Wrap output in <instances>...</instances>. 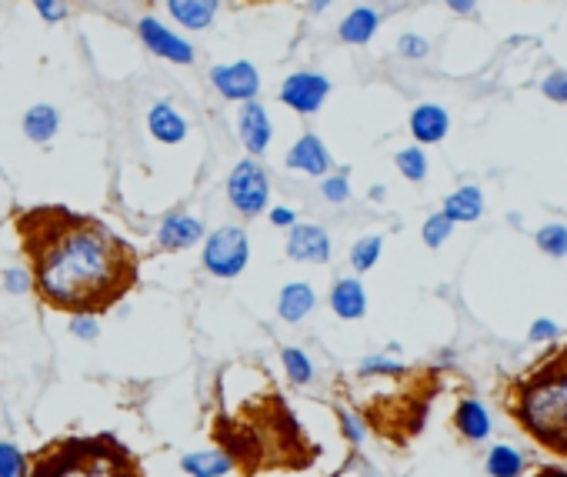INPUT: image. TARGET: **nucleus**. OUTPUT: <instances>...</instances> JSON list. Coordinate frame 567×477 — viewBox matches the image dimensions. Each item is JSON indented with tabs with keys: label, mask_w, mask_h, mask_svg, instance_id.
Listing matches in <instances>:
<instances>
[{
	"label": "nucleus",
	"mask_w": 567,
	"mask_h": 477,
	"mask_svg": "<svg viewBox=\"0 0 567 477\" xmlns=\"http://www.w3.org/2000/svg\"><path fill=\"white\" fill-rule=\"evenodd\" d=\"M37 301L61 314H107L141 284V254L104 221L61 204L14 217Z\"/></svg>",
	"instance_id": "obj_1"
},
{
	"label": "nucleus",
	"mask_w": 567,
	"mask_h": 477,
	"mask_svg": "<svg viewBox=\"0 0 567 477\" xmlns=\"http://www.w3.org/2000/svg\"><path fill=\"white\" fill-rule=\"evenodd\" d=\"M211 437L241 477H257L261 471H307L321 454L274 387L251 397L234 414L217 411Z\"/></svg>",
	"instance_id": "obj_2"
},
{
	"label": "nucleus",
	"mask_w": 567,
	"mask_h": 477,
	"mask_svg": "<svg viewBox=\"0 0 567 477\" xmlns=\"http://www.w3.org/2000/svg\"><path fill=\"white\" fill-rule=\"evenodd\" d=\"M24 477H147L114 434H67L27 454Z\"/></svg>",
	"instance_id": "obj_3"
},
{
	"label": "nucleus",
	"mask_w": 567,
	"mask_h": 477,
	"mask_svg": "<svg viewBox=\"0 0 567 477\" xmlns=\"http://www.w3.org/2000/svg\"><path fill=\"white\" fill-rule=\"evenodd\" d=\"M507 411L537 444L567 457V351L517 381L507 394Z\"/></svg>",
	"instance_id": "obj_4"
},
{
	"label": "nucleus",
	"mask_w": 567,
	"mask_h": 477,
	"mask_svg": "<svg viewBox=\"0 0 567 477\" xmlns=\"http://www.w3.org/2000/svg\"><path fill=\"white\" fill-rule=\"evenodd\" d=\"M247 261H251V241H247L244 227L224 224V227H217L214 234L204 237V267H207V274L231 281V277L244 274Z\"/></svg>",
	"instance_id": "obj_5"
},
{
	"label": "nucleus",
	"mask_w": 567,
	"mask_h": 477,
	"mask_svg": "<svg viewBox=\"0 0 567 477\" xmlns=\"http://www.w3.org/2000/svg\"><path fill=\"white\" fill-rule=\"evenodd\" d=\"M227 201L244 217L264 214L271 201V177L264 167L257 161H237L234 171L227 174Z\"/></svg>",
	"instance_id": "obj_6"
},
{
	"label": "nucleus",
	"mask_w": 567,
	"mask_h": 477,
	"mask_svg": "<svg viewBox=\"0 0 567 477\" xmlns=\"http://www.w3.org/2000/svg\"><path fill=\"white\" fill-rule=\"evenodd\" d=\"M327 94H331V81L317 71H297L281 84V104L304 117L321 111Z\"/></svg>",
	"instance_id": "obj_7"
},
{
	"label": "nucleus",
	"mask_w": 567,
	"mask_h": 477,
	"mask_svg": "<svg viewBox=\"0 0 567 477\" xmlns=\"http://www.w3.org/2000/svg\"><path fill=\"white\" fill-rule=\"evenodd\" d=\"M137 37H141V44L151 51L154 57H161V61H171V64H194V47L184 41L181 34H174L171 27H164L161 21H154V17H141L137 21Z\"/></svg>",
	"instance_id": "obj_8"
},
{
	"label": "nucleus",
	"mask_w": 567,
	"mask_h": 477,
	"mask_svg": "<svg viewBox=\"0 0 567 477\" xmlns=\"http://www.w3.org/2000/svg\"><path fill=\"white\" fill-rule=\"evenodd\" d=\"M211 84L217 87V94L227 97V101H257V91H261V74L251 61H234V64H217L211 67Z\"/></svg>",
	"instance_id": "obj_9"
},
{
	"label": "nucleus",
	"mask_w": 567,
	"mask_h": 477,
	"mask_svg": "<svg viewBox=\"0 0 567 477\" xmlns=\"http://www.w3.org/2000/svg\"><path fill=\"white\" fill-rule=\"evenodd\" d=\"M287 244L284 251L291 261H301V264H327L331 261V237H327L324 227L317 224H294L287 227Z\"/></svg>",
	"instance_id": "obj_10"
},
{
	"label": "nucleus",
	"mask_w": 567,
	"mask_h": 477,
	"mask_svg": "<svg viewBox=\"0 0 567 477\" xmlns=\"http://www.w3.org/2000/svg\"><path fill=\"white\" fill-rule=\"evenodd\" d=\"M237 134H241V144L254 157L264 154L267 147H271L274 124H271V117H267L264 104H257V101H244L241 104V111H237Z\"/></svg>",
	"instance_id": "obj_11"
},
{
	"label": "nucleus",
	"mask_w": 567,
	"mask_h": 477,
	"mask_svg": "<svg viewBox=\"0 0 567 477\" xmlns=\"http://www.w3.org/2000/svg\"><path fill=\"white\" fill-rule=\"evenodd\" d=\"M331 151L324 147V141L317 134H304L297 137L291 144V151L284 154V167L291 171H301V174H311V177H327L331 171Z\"/></svg>",
	"instance_id": "obj_12"
},
{
	"label": "nucleus",
	"mask_w": 567,
	"mask_h": 477,
	"mask_svg": "<svg viewBox=\"0 0 567 477\" xmlns=\"http://www.w3.org/2000/svg\"><path fill=\"white\" fill-rule=\"evenodd\" d=\"M204 237L207 234H204V221H201V217L177 211V214H167L164 217L161 231H157V244H161L164 251H187V247L201 244Z\"/></svg>",
	"instance_id": "obj_13"
},
{
	"label": "nucleus",
	"mask_w": 567,
	"mask_h": 477,
	"mask_svg": "<svg viewBox=\"0 0 567 477\" xmlns=\"http://www.w3.org/2000/svg\"><path fill=\"white\" fill-rule=\"evenodd\" d=\"M451 131V117L441 104H417L411 111V134L417 144H441Z\"/></svg>",
	"instance_id": "obj_14"
},
{
	"label": "nucleus",
	"mask_w": 567,
	"mask_h": 477,
	"mask_svg": "<svg viewBox=\"0 0 567 477\" xmlns=\"http://www.w3.org/2000/svg\"><path fill=\"white\" fill-rule=\"evenodd\" d=\"M331 311L341 317V321H357V317L367 314V294L357 277H341V281L331 287Z\"/></svg>",
	"instance_id": "obj_15"
},
{
	"label": "nucleus",
	"mask_w": 567,
	"mask_h": 477,
	"mask_svg": "<svg viewBox=\"0 0 567 477\" xmlns=\"http://www.w3.org/2000/svg\"><path fill=\"white\" fill-rule=\"evenodd\" d=\"M147 131L161 144H181L187 137V121L167 101H157L151 111H147Z\"/></svg>",
	"instance_id": "obj_16"
},
{
	"label": "nucleus",
	"mask_w": 567,
	"mask_h": 477,
	"mask_svg": "<svg viewBox=\"0 0 567 477\" xmlns=\"http://www.w3.org/2000/svg\"><path fill=\"white\" fill-rule=\"evenodd\" d=\"M314 304H317L314 287L304 281H291V284H284L281 297H277V314H281V321L297 324L314 311Z\"/></svg>",
	"instance_id": "obj_17"
},
{
	"label": "nucleus",
	"mask_w": 567,
	"mask_h": 477,
	"mask_svg": "<svg viewBox=\"0 0 567 477\" xmlns=\"http://www.w3.org/2000/svg\"><path fill=\"white\" fill-rule=\"evenodd\" d=\"M441 214L447 217V221H454V224H474V221H481V214H484V194H481V187H474V184L457 187V191L444 201V211H441Z\"/></svg>",
	"instance_id": "obj_18"
},
{
	"label": "nucleus",
	"mask_w": 567,
	"mask_h": 477,
	"mask_svg": "<svg viewBox=\"0 0 567 477\" xmlns=\"http://www.w3.org/2000/svg\"><path fill=\"white\" fill-rule=\"evenodd\" d=\"M217 7H221V0H167V11L174 21L191 31H207L217 17Z\"/></svg>",
	"instance_id": "obj_19"
},
{
	"label": "nucleus",
	"mask_w": 567,
	"mask_h": 477,
	"mask_svg": "<svg viewBox=\"0 0 567 477\" xmlns=\"http://www.w3.org/2000/svg\"><path fill=\"white\" fill-rule=\"evenodd\" d=\"M454 427H457V434L464 437V441H484L487 434H491V417H487L484 411V404L481 401H474V397H467V401L457 404V411H454Z\"/></svg>",
	"instance_id": "obj_20"
},
{
	"label": "nucleus",
	"mask_w": 567,
	"mask_h": 477,
	"mask_svg": "<svg viewBox=\"0 0 567 477\" xmlns=\"http://www.w3.org/2000/svg\"><path fill=\"white\" fill-rule=\"evenodd\" d=\"M377 27H381V14H377L374 7H354L341 21V27H337V37H341L344 44L361 47L377 34Z\"/></svg>",
	"instance_id": "obj_21"
},
{
	"label": "nucleus",
	"mask_w": 567,
	"mask_h": 477,
	"mask_svg": "<svg viewBox=\"0 0 567 477\" xmlns=\"http://www.w3.org/2000/svg\"><path fill=\"white\" fill-rule=\"evenodd\" d=\"M21 127L34 144H51L54 134L61 131V114H57L54 104H34L31 111L24 114Z\"/></svg>",
	"instance_id": "obj_22"
},
{
	"label": "nucleus",
	"mask_w": 567,
	"mask_h": 477,
	"mask_svg": "<svg viewBox=\"0 0 567 477\" xmlns=\"http://www.w3.org/2000/svg\"><path fill=\"white\" fill-rule=\"evenodd\" d=\"M181 471L191 477H224L234 471L231 457H227L221 447L217 451H194L181 457Z\"/></svg>",
	"instance_id": "obj_23"
},
{
	"label": "nucleus",
	"mask_w": 567,
	"mask_h": 477,
	"mask_svg": "<svg viewBox=\"0 0 567 477\" xmlns=\"http://www.w3.org/2000/svg\"><path fill=\"white\" fill-rule=\"evenodd\" d=\"M487 474L491 477H521L524 474V457L514 451L511 444H494L487 451Z\"/></svg>",
	"instance_id": "obj_24"
},
{
	"label": "nucleus",
	"mask_w": 567,
	"mask_h": 477,
	"mask_svg": "<svg viewBox=\"0 0 567 477\" xmlns=\"http://www.w3.org/2000/svg\"><path fill=\"white\" fill-rule=\"evenodd\" d=\"M394 164H397V171H401L404 181L421 184L424 177H427V154L421 151V144H414V147H404V151H397Z\"/></svg>",
	"instance_id": "obj_25"
},
{
	"label": "nucleus",
	"mask_w": 567,
	"mask_h": 477,
	"mask_svg": "<svg viewBox=\"0 0 567 477\" xmlns=\"http://www.w3.org/2000/svg\"><path fill=\"white\" fill-rule=\"evenodd\" d=\"M281 364H284V371L287 377H291L294 384H311V377H314V364H311V357H307L301 347H284L281 351Z\"/></svg>",
	"instance_id": "obj_26"
},
{
	"label": "nucleus",
	"mask_w": 567,
	"mask_h": 477,
	"mask_svg": "<svg viewBox=\"0 0 567 477\" xmlns=\"http://www.w3.org/2000/svg\"><path fill=\"white\" fill-rule=\"evenodd\" d=\"M384 251V237H377V234H367L361 237L354 247H351V267L354 271H371V267L377 264V257H381Z\"/></svg>",
	"instance_id": "obj_27"
},
{
	"label": "nucleus",
	"mask_w": 567,
	"mask_h": 477,
	"mask_svg": "<svg viewBox=\"0 0 567 477\" xmlns=\"http://www.w3.org/2000/svg\"><path fill=\"white\" fill-rule=\"evenodd\" d=\"M537 251L547 257H567V227L564 224H544L541 231L534 234Z\"/></svg>",
	"instance_id": "obj_28"
},
{
	"label": "nucleus",
	"mask_w": 567,
	"mask_h": 477,
	"mask_svg": "<svg viewBox=\"0 0 567 477\" xmlns=\"http://www.w3.org/2000/svg\"><path fill=\"white\" fill-rule=\"evenodd\" d=\"M401 374H407V367L391 361V357H384V354L364 357L361 367H357V377H401Z\"/></svg>",
	"instance_id": "obj_29"
},
{
	"label": "nucleus",
	"mask_w": 567,
	"mask_h": 477,
	"mask_svg": "<svg viewBox=\"0 0 567 477\" xmlns=\"http://www.w3.org/2000/svg\"><path fill=\"white\" fill-rule=\"evenodd\" d=\"M27 454L11 441H0V477H24Z\"/></svg>",
	"instance_id": "obj_30"
},
{
	"label": "nucleus",
	"mask_w": 567,
	"mask_h": 477,
	"mask_svg": "<svg viewBox=\"0 0 567 477\" xmlns=\"http://www.w3.org/2000/svg\"><path fill=\"white\" fill-rule=\"evenodd\" d=\"M451 231H454V221H447L444 214H431L424 221V227H421V237H424V244L431 247V251H437V247L451 237Z\"/></svg>",
	"instance_id": "obj_31"
},
{
	"label": "nucleus",
	"mask_w": 567,
	"mask_h": 477,
	"mask_svg": "<svg viewBox=\"0 0 567 477\" xmlns=\"http://www.w3.org/2000/svg\"><path fill=\"white\" fill-rule=\"evenodd\" d=\"M321 194H324V201H331V204H344V201H351V184H347V171L334 174V177H324Z\"/></svg>",
	"instance_id": "obj_32"
},
{
	"label": "nucleus",
	"mask_w": 567,
	"mask_h": 477,
	"mask_svg": "<svg viewBox=\"0 0 567 477\" xmlns=\"http://www.w3.org/2000/svg\"><path fill=\"white\" fill-rule=\"evenodd\" d=\"M397 54L407 57V61H424V57L431 54V44H427V37H421V34H401Z\"/></svg>",
	"instance_id": "obj_33"
},
{
	"label": "nucleus",
	"mask_w": 567,
	"mask_h": 477,
	"mask_svg": "<svg viewBox=\"0 0 567 477\" xmlns=\"http://www.w3.org/2000/svg\"><path fill=\"white\" fill-rule=\"evenodd\" d=\"M337 424H341V434L351 444H361L364 441V434H367L364 431V421L354 411H347V407H337Z\"/></svg>",
	"instance_id": "obj_34"
},
{
	"label": "nucleus",
	"mask_w": 567,
	"mask_h": 477,
	"mask_svg": "<svg viewBox=\"0 0 567 477\" xmlns=\"http://www.w3.org/2000/svg\"><path fill=\"white\" fill-rule=\"evenodd\" d=\"M541 94L551 97L557 104H567V74L564 71H551L541 81Z\"/></svg>",
	"instance_id": "obj_35"
},
{
	"label": "nucleus",
	"mask_w": 567,
	"mask_h": 477,
	"mask_svg": "<svg viewBox=\"0 0 567 477\" xmlns=\"http://www.w3.org/2000/svg\"><path fill=\"white\" fill-rule=\"evenodd\" d=\"M4 287H7V294H27L31 291V271H27V267H7Z\"/></svg>",
	"instance_id": "obj_36"
},
{
	"label": "nucleus",
	"mask_w": 567,
	"mask_h": 477,
	"mask_svg": "<svg viewBox=\"0 0 567 477\" xmlns=\"http://www.w3.org/2000/svg\"><path fill=\"white\" fill-rule=\"evenodd\" d=\"M34 11L44 17L47 24L67 21V0H34Z\"/></svg>",
	"instance_id": "obj_37"
},
{
	"label": "nucleus",
	"mask_w": 567,
	"mask_h": 477,
	"mask_svg": "<svg viewBox=\"0 0 567 477\" xmlns=\"http://www.w3.org/2000/svg\"><path fill=\"white\" fill-rule=\"evenodd\" d=\"M71 334L81 337V341H97V337H101V324H97L91 314H74Z\"/></svg>",
	"instance_id": "obj_38"
},
{
	"label": "nucleus",
	"mask_w": 567,
	"mask_h": 477,
	"mask_svg": "<svg viewBox=\"0 0 567 477\" xmlns=\"http://www.w3.org/2000/svg\"><path fill=\"white\" fill-rule=\"evenodd\" d=\"M527 337H531V341H554L557 324L551 321V317H537V321L531 324V331H527Z\"/></svg>",
	"instance_id": "obj_39"
},
{
	"label": "nucleus",
	"mask_w": 567,
	"mask_h": 477,
	"mask_svg": "<svg viewBox=\"0 0 567 477\" xmlns=\"http://www.w3.org/2000/svg\"><path fill=\"white\" fill-rule=\"evenodd\" d=\"M271 224L274 227H294L297 214L291 211V207H271Z\"/></svg>",
	"instance_id": "obj_40"
},
{
	"label": "nucleus",
	"mask_w": 567,
	"mask_h": 477,
	"mask_svg": "<svg viewBox=\"0 0 567 477\" xmlns=\"http://www.w3.org/2000/svg\"><path fill=\"white\" fill-rule=\"evenodd\" d=\"M444 4L451 7L454 14H461V17H464V14H474V11H477V0H444Z\"/></svg>",
	"instance_id": "obj_41"
},
{
	"label": "nucleus",
	"mask_w": 567,
	"mask_h": 477,
	"mask_svg": "<svg viewBox=\"0 0 567 477\" xmlns=\"http://www.w3.org/2000/svg\"><path fill=\"white\" fill-rule=\"evenodd\" d=\"M331 7V0H307V11L311 14H324Z\"/></svg>",
	"instance_id": "obj_42"
},
{
	"label": "nucleus",
	"mask_w": 567,
	"mask_h": 477,
	"mask_svg": "<svg viewBox=\"0 0 567 477\" xmlns=\"http://www.w3.org/2000/svg\"><path fill=\"white\" fill-rule=\"evenodd\" d=\"M534 477H567V471H561V467H541Z\"/></svg>",
	"instance_id": "obj_43"
},
{
	"label": "nucleus",
	"mask_w": 567,
	"mask_h": 477,
	"mask_svg": "<svg viewBox=\"0 0 567 477\" xmlns=\"http://www.w3.org/2000/svg\"><path fill=\"white\" fill-rule=\"evenodd\" d=\"M367 197H371V201H384V197H387V187H384V184H374L371 194H367Z\"/></svg>",
	"instance_id": "obj_44"
}]
</instances>
